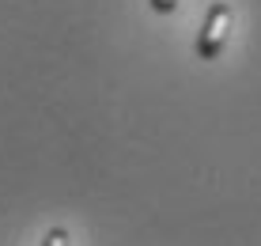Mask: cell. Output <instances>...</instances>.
<instances>
[{"mask_svg": "<svg viewBox=\"0 0 261 246\" xmlns=\"http://www.w3.org/2000/svg\"><path fill=\"white\" fill-rule=\"evenodd\" d=\"M231 23H235V12H231V4H223V0H216L208 8V15H204L201 23V34H197L193 42V53L201 61H216L223 53V45L231 38Z\"/></svg>", "mask_w": 261, "mask_h": 246, "instance_id": "obj_1", "label": "cell"}, {"mask_svg": "<svg viewBox=\"0 0 261 246\" xmlns=\"http://www.w3.org/2000/svg\"><path fill=\"white\" fill-rule=\"evenodd\" d=\"M42 246H68V231H65V227H49L46 239H42Z\"/></svg>", "mask_w": 261, "mask_h": 246, "instance_id": "obj_2", "label": "cell"}, {"mask_svg": "<svg viewBox=\"0 0 261 246\" xmlns=\"http://www.w3.org/2000/svg\"><path fill=\"white\" fill-rule=\"evenodd\" d=\"M151 8H155L159 15H170V12L178 8V0H151Z\"/></svg>", "mask_w": 261, "mask_h": 246, "instance_id": "obj_3", "label": "cell"}]
</instances>
